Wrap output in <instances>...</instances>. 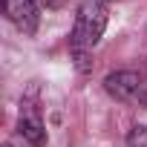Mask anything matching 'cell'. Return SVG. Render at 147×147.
I'll return each instance as SVG.
<instances>
[{
    "instance_id": "obj_7",
    "label": "cell",
    "mask_w": 147,
    "mask_h": 147,
    "mask_svg": "<svg viewBox=\"0 0 147 147\" xmlns=\"http://www.w3.org/2000/svg\"><path fill=\"white\" fill-rule=\"evenodd\" d=\"M3 147H12V144H3Z\"/></svg>"
},
{
    "instance_id": "obj_6",
    "label": "cell",
    "mask_w": 147,
    "mask_h": 147,
    "mask_svg": "<svg viewBox=\"0 0 147 147\" xmlns=\"http://www.w3.org/2000/svg\"><path fill=\"white\" fill-rule=\"evenodd\" d=\"M66 3V0H40V6H46V9H61Z\"/></svg>"
},
{
    "instance_id": "obj_4",
    "label": "cell",
    "mask_w": 147,
    "mask_h": 147,
    "mask_svg": "<svg viewBox=\"0 0 147 147\" xmlns=\"http://www.w3.org/2000/svg\"><path fill=\"white\" fill-rule=\"evenodd\" d=\"M20 136L32 144V147H43L46 144V127H43V121H40V113H38V107L35 104H29V101H23V107H20Z\"/></svg>"
},
{
    "instance_id": "obj_1",
    "label": "cell",
    "mask_w": 147,
    "mask_h": 147,
    "mask_svg": "<svg viewBox=\"0 0 147 147\" xmlns=\"http://www.w3.org/2000/svg\"><path fill=\"white\" fill-rule=\"evenodd\" d=\"M107 29V9L98 0H84L75 15V26L69 35V49H81V52H92V46L104 38Z\"/></svg>"
},
{
    "instance_id": "obj_2",
    "label": "cell",
    "mask_w": 147,
    "mask_h": 147,
    "mask_svg": "<svg viewBox=\"0 0 147 147\" xmlns=\"http://www.w3.org/2000/svg\"><path fill=\"white\" fill-rule=\"evenodd\" d=\"M104 90L121 101V104H130V107H144L147 110V78L141 72H133V69H118V72H110L104 78Z\"/></svg>"
},
{
    "instance_id": "obj_5",
    "label": "cell",
    "mask_w": 147,
    "mask_h": 147,
    "mask_svg": "<svg viewBox=\"0 0 147 147\" xmlns=\"http://www.w3.org/2000/svg\"><path fill=\"white\" fill-rule=\"evenodd\" d=\"M127 147H147V127L136 124V127L127 133Z\"/></svg>"
},
{
    "instance_id": "obj_3",
    "label": "cell",
    "mask_w": 147,
    "mask_h": 147,
    "mask_svg": "<svg viewBox=\"0 0 147 147\" xmlns=\"http://www.w3.org/2000/svg\"><path fill=\"white\" fill-rule=\"evenodd\" d=\"M3 15L23 35H35L38 32L40 15H38V3L35 0H3Z\"/></svg>"
}]
</instances>
